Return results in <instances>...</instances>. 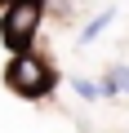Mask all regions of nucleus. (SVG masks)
<instances>
[{"label": "nucleus", "instance_id": "f257e3e1", "mask_svg": "<svg viewBox=\"0 0 129 133\" xmlns=\"http://www.w3.org/2000/svg\"><path fill=\"white\" fill-rule=\"evenodd\" d=\"M45 18V0H14L0 14V40H5L9 53H27L36 40V27Z\"/></svg>", "mask_w": 129, "mask_h": 133}, {"label": "nucleus", "instance_id": "f03ea898", "mask_svg": "<svg viewBox=\"0 0 129 133\" xmlns=\"http://www.w3.org/2000/svg\"><path fill=\"white\" fill-rule=\"evenodd\" d=\"M5 84L18 98H45V93H53V66L40 62L36 53H14L5 66Z\"/></svg>", "mask_w": 129, "mask_h": 133}, {"label": "nucleus", "instance_id": "7ed1b4c3", "mask_svg": "<svg viewBox=\"0 0 129 133\" xmlns=\"http://www.w3.org/2000/svg\"><path fill=\"white\" fill-rule=\"evenodd\" d=\"M102 93H129V66H111L102 76Z\"/></svg>", "mask_w": 129, "mask_h": 133}, {"label": "nucleus", "instance_id": "20e7f679", "mask_svg": "<svg viewBox=\"0 0 129 133\" xmlns=\"http://www.w3.org/2000/svg\"><path fill=\"white\" fill-rule=\"evenodd\" d=\"M107 22H111V14H102V18H94V22H89V27H85V40H94V36H98V31H102V27H107Z\"/></svg>", "mask_w": 129, "mask_h": 133}, {"label": "nucleus", "instance_id": "39448f33", "mask_svg": "<svg viewBox=\"0 0 129 133\" xmlns=\"http://www.w3.org/2000/svg\"><path fill=\"white\" fill-rule=\"evenodd\" d=\"M76 93H80V98H98L102 89H98V84H89V80H76Z\"/></svg>", "mask_w": 129, "mask_h": 133}, {"label": "nucleus", "instance_id": "423d86ee", "mask_svg": "<svg viewBox=\"0 0 129 133\" xmlns=\"http://www.w3.org/2000/svg\"><path fill=\"white\" fill-rule=\"evenodd\" d=\"M0 5H14V0H0Z\"/></svg>", "mask_w": 129, "mask_h": 133}]
</instances>
